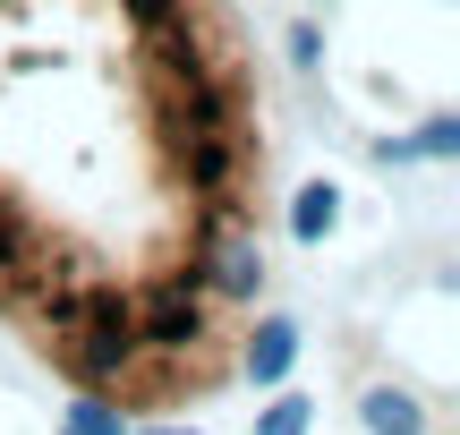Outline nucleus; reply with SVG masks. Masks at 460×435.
<instances>
[{"instance_id":"obj_4","label":"nucleus","mask_w":460,"mask_h":435,"mask_svg":"<svg viewBox=\"0 0 460 435\" xmlns=\"http://www.w3.org/2000/svg\"><path fill=\"white\" fill-rule=\"evenodd\" d=\"M332 222H341V188H298V205H290V231L307 239V248L332 231Z\"/></svg>"},{"instance_id":"obj_1","label":"nucleus","mask_w":460,"mask_h":435,"mask_svg":"<svg viewBox=\"0 0 460 435\" xmlns=\"http://www.w3.org/2000/svg\"><path fill=\"white\" fill-rule=\"evenodd\" d=\"M205 342V282H154L137 307V351H197Z\"/></svg>"},{"instance_id":"obj_9","label":"nucleus","mask_w":460,"mask_h":435,"mask_svg":"<svg viewBox=\"0 0 460 435\" xmlns=\"http://www.w3.org/2000/svg\"><path fill=\"white\" fill-rule=\"evenodd\" d=\"M154 435H197V427H154Z\"/></svg>"},{"instance_id":"obj_2","label":"nucleus","mask_w":460,"mask_h":435,"mask_svg":"<svg viewBox=\"0 0 460 435\" xmlns=\"http://www.w3.org/2000/svg\"><path fill=\"white\" fill-rule=\"evenodd\" d=\"M197 282H205V299H256V290H264V248H256L247 231H230Z\"/></svg>"},{"instance_id":"obj_8","label":"nucleus","mask_w":460,"mask_h":435,"mask_svg":"<svg viewBox=\"0 0 460 435\" xmlns=\"http://www.w3.org/2000/svg\"><path fill=\"white\" fill-rule=\"evenodd\" d=\"M0 273H26V239H17L9 214H0Z\"/></svg>"},{"instance_id":"obj_5","label":"nucleus","mask_w":460,"mask_h":435,"mask_svg":"<svg viewBox=\"0 0 460 435\" xmlns=\"http://www.w3.org/2000/svg\"><path fill=\"white\" fill-rule=\"evenodd\" d=\"M367 427L376 435H418V402L410 393H367Z\"/></svg>"},{"instance_id":"obj_6","label":"nucleus","mask_w":460,"mask_h":435,"mask_svg":"<svg viewBox=\"0 0 460 435\" xmlns=\"http://www.w3.org/2000/svg\"><path fill=\"white\" fill-rule=\"evenodd\" d=\"M307 427H315V402H298V393H281V402L256 419V435H307Z\"/></svg>"},{"instance_id":"obj_3","label":"nucleus","mask_w":460,"mask_h":435,"mask_svg":"<svg viewBox=\"0 0 460 435\" xmlns=\"http://www.w3.org/2000/svg\"><path fill=\"white\" fill-rule=\"evenodd\" d=\"M290 368H298V324L264 316V324H256V342H247V376H256V385H281Z\"/></svg>"},{"instance_id":"obj_7","label":"nucleus","mask_w":460,"mask_h":435,"mask_svg":"<svg viewBox=\"0 0 460 435\" xmlns=\"http://www.w3.org/2000/svg\"><path fill=\"white\" fill-rule=\"evenodd\" d=\"M68 435H128V427H119L111 402H77V410H68Z\"/></svg>"}]
</instances>
